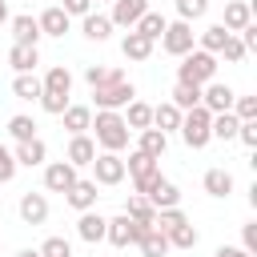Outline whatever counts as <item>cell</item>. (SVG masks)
Wrapping results in <instances>:
<instances>
[{
	"mask_svg": "<svg viewBox=\"0 0 257 257\" xmlns=\"http://www.w3.org/2000/svg\"><path fill=\"white\" fill-rule=\"evenodd\" d=\"M209 80H217V56H213V52H201V48L185 52L181 64H177V84H197V88H205Z\"/></svg>",
	"mask_w": 257,
	"mask_h": 257,
	"instance_id": "cell-1",
	"label": "cell"
},
{
	"mask_svg": "<svg viewBox=\"0 0 257 257\" xmlns=\"http://www.w3.org/2000/svg\"><path fill=\"white\" fill-rule=\"evenodd\" d=\"M88 128L96 133L100 153H120V149H128V124H124L120 112H96Z\"/></svg>",
	"mask_w": 257,
	"mask_h": 257,
	"instance_id": "cell-2",
	"label": "cell"
},
{
	"mask_svg": "<svg viewBox=\"0 0 257 257\" xmlns=\"http://www.w3.org/2000/svg\"><path fill=\"white\" fill-rule=\"evenodd\" d=\"M209 128H213V112H209V108L197 104V108L181 112V128H177V133H181V141H185L189 149H205V145L213 141Z\"/></svg>",
	"mask_w": 257,
	"mask_h": 257,
	"instance_id": "cell-3",
	"label": "cell"
},
{
	"mask_svg": "<svg viewBox=\"0 0 257 257\" xmlns=\"http://www.w3.org/2000/svg\"><path fill=\"white\" fill-rule=\"evenodd\" d=\"M92 100H96V112H120L124 104L137 100V88H133V80H116V84L92 88Z\"/></svg>",
	"mask_w": 257,
	"mask_h": 257,
	"instance_id": "cell-4",
	"label": "cell"
},
{
	"mask_svg": "<svg viewBox=\"0 0 257 257\" xmlns=\"http://www.w3.org/2000/svg\"><path fill=\"white\" fill-rule=\"evenodd\" d=\"M193 44H197L193 24H185V20H169V24H165V32H161V48H165L169 56H185V52H193Z\"/></svg>",
	"mask_w": 257,
	"mask_h": 257,
	"instance_id": "cell-5",
	"label": "cell"
},
{
	"mask_svg": "<svg viewBox=\"0 0 257 257\" xmlns=\"http://www.w3.org/2000/svg\"><path fill=\"white\" fill-rule=\"evenodd\" d=\"M88 169H92V181L104 185V189H112V185L124 181V157L120 153H96Z\"/></svg>",
	"mask_w": 257,
	"mask_h": 257,
	"instance_id": "cell-6",
	"label": "cell"
},
{
	"mask_svg": "<svg viewBox=\"0 0 257 257\" xmlns=\"http://www.w3.org/2000/svg\"><path fill=\"white\" fill-rule=\"evenodd\" d=\"M233 96H237V92H233L229 84L209 80V84L201 88V108H209L213 116H217V112H229V108H233Z\"/></svg>",
	"mask_w": 257,
	"mask_h": 257,
	"instance_id": "cell-7",
	"label": "cell"
},
{
	"mask_svg": "<svg viewBox=\"0 0 257 257\" xmlns=\"http://www.w3.org/2000/svg\"><path fill=\"white\" fill-rule=\"evenodd\" d=\"M149 12V0H112V28H137V20Z\"/></svg>",
	"mask_w": 257,
	"mask_h": 257,
	"instance_id": "cell-8",
	"label": "cell"
},
{
	"mask_svg": "<svg viewBox=\"0 0 257 257\" xmlns=\"http://www.w3.org/2000/svg\"><path fill=\"white\" fill-rule=\"evenodd\" d=\"M72 185H76V169H72L68 161L44 165V189H48V193H68Z\"/></svg>",
	"mask_w": 257,
	"mask_h": 257,
	"instance_id": "cell-9",
	"label": "cell"
},
{
	"mask_svg": "<svg viewBox=\"0 0 257 257\" xmlns=\"http://www.w3.org/2000/svg\"><path fill=\"white\" fill-rule=\"evenodd\" d=\"M96 189H100L96 181H84V177H76V185L64 193V201H68L76 213H88V209H96V197H100Z\"/></svg>",
	"mask_w": 257,
	"mask_h": 257,
	"instance_id": "cell-10",
	"label": "cell"
},
{
	"mask_svg": "<svg viewBox=\"0 0 257 257\" xmlns=\"http://www.w3.org/2000/svg\"><path fill=\"white\" fill-rule=\"evenodd\" d=\"M8 28H12V44H28V48L40 44V24H36V16L20 12V16L8 20Z\"/></svg>",
	"mask_w": 257,
	"mask_h": 257,
	"instance_id": "cell-11",
	"label": "cell"
},
{
	"mask_svg": "<svg viewBox=\"0 0 257 257\" xmlns=\"http://www.w3.org/2000/svg\"><path fill=\"white\" fill-rule=\"evenodd\" d=\"M12 157H16V165H24V169H40V165L48 161V145H44L40 137H32V141H20V145L12 149Z\"/></svg>",
	"mask_w": 257,
	"mask_h": 257,
	"instance_id": "cell-12",
	"label": "cell"
},
{
	"mask_svg": "<svg viewBox=\"0 0 257 257\" xmlns=\"http://www.w3.org/2000/svg\"><path fill=\"white\" fill-rule=\"evenodd\" d=\"M20 221H24V225H44V221H48V197L28 189V193L20 197Z\"/></svg>",
	"mask_w": 257,
	"mask_h": 257,
	"instance_id": "cell-13",
	"label": "cell"
},
{
	"mask_svg": "<svg viewBox=\"0 0 257 257\" xmlns=\"http://www.w3.org/2000/svg\"><path fill=\"white\" fill-rule=\"evenodd\" d=\"M92 157H96V141H92L88 133H80V137H72V141H68V153H64V161H68L72 169H84V165H92Z\"/></svg>",
	"mask_w": 257,
	"mask_h": 257,
	"instance_id": "cell-14",
	"label": "cell"
},
{
	"mask_svg": "<svg viewBox=\"0 0 257 257\" xmlns=\"http://www.w3.org/2000/svg\"><path fill=\"white\" fill-rule=\"evenodd\" d=\"M104 225H108V217H100L96 209H88V213L76 217V237L88 241V245H96V241H104Z\"/></svg>",
	"mask_w": 257,
	"mask_h": 257,
	"instance_id": "cell-15",
	"label": "cell"
},
{
	"mask_svg": "<svg viewBox=\"0 0 257 257\" xmlns=\"http://www.w3.org/2000/svg\"><path fill=\"white\" fill-rule=\"evenodd\" d=\"M233 36L245 28V24H253V0H229L225 4V20H221Z\"/></svg>",
	"mask_w": 257,
	"mask_h": 257,
	"instance_id": "cell-16",
	"label": "cell"
},
{
	"mask_svg": "<svg viewBox=\"0 0 257 257\" xmlns=\"http://www.w3.org/2000/svg\"><path fill=\"white\" fill-rule=\"evenodd\" d=\"M40 92H52V96H72V72L64 64H52L40 80Z\"/></svg>",
	"mask_w": 257,
	"mask_h": 257,
	"instance_id": "cell-17",
	"label": "cell"
},
{
	"mask_svg": "<svg viewBox=\"0 0 257 257\" xmlns=\"http://www.w3.org/2000/svg\"><path fill=\"white\" fill-rule=\"evenodd\" d=\"M36 24H40V36H64L72 20L64 16V8H60V4H52V8H44V12L36 16Z\"/></svg>",
	"mask_w": 257,
	"mask_h": 257,
	"instance_id": "cell-18",
	"label": "cell"
},
{
	"mask_svg": "<svg viewBox=\"0 0 257 257\" xmlns=\"http://www.w3.org/2000/svg\"><path fill=\"white\" fill-rule=\"evenodd\" d=\"M80 32H84L88 40L104 44V40L112 36V20H108V12H88V16H80Z\"/></svg>",
	"mask_w": 257,
	"mask_h": 257,
	"instance_id": "cell-19",
	"label": "cell"
},
{
	"mask_svg": "<svg viewBox=\"0 0 257 257\" xmlns=\"http://www.w3.org/2000/svg\"><path fill=\"white\" fill-rule=\"evenodd\" d=\"M60 120H64L68 137H80V133H88V124H92V108H88V104H68V108L60 112Z\"/></svg>",
	"mask_w": 257,
	"mask_h": 257,
	"instance_id": "cell-20",
	"label": "cell"
},
{
	"mask_svg": "<svg viewBox=\"0 0 257 257\" xmlns=\"http://www.w3.org/2000/svg\"><path fill=\"white\" fill-rule=\"evenodd\" d=\"M137 149H141L145 157L161 161V157H165V149H169V137H165L161 128H141V133H137Z\"/></svg>",
	"mask_w": 257,
	"mask_h": 257,
	"instance_id": "cell-21",
	"label": "cell"
},
{
	"mask_svg": "<svg viewBox=\"0 0 257 257\" xmlns=\"http://www.w3.org/2000/svg\"><path fill=\"white\" fill-rule=\"evenodd\" d=\"M104 241L108 245H116V249H128L133 245V221L120 213V217H108V225H104Z\"/></svg>",
	"mask_w": 257,
	"mask_h": 257,
	"instance_id": "cell-22",
	"label": "cell"
},
{
	"mask_svg": "<svg viewBox=\"0 0 257 257\" xmlns=\"http://www.w3.org/2000/svg\"><path fill=\"white\" fill-rule=\"evenodd\" d=\"M120 52H124V60H149V56H153V40L128 28L124 40H120Z\"/></svg>",
	"mask_w": 257,
	"mask_h": 257,
	"instance_id": "cell-23",
	"label": "cell"
},
{
	"mask_svg": "<svg viewBox=\"0 0 257 257\" xmlns=\"http://www.w3.org/2000/svg\"><path fill=\"white\" fill-rule=\"evenodd\" d=\"M8 64L16 68V76H20V72H36V64H40V48L12 44V48H8Z\"/></svg>",
	"mask_w": 257,
	"mask_h": 257,
	"instance_id": "cell-24",
	"label": "cell"
},
{
	"mask_svg": "<svg viewBox=\"0 0 257 257\" xmlns=\"http://www.w3.org/2000/svg\"><path fill=\"white\" fill-rule=\"evenodd\" d=\"M124 124H128V133H141V128H153V104H145V100H133V104H124Z\"/></svg>",
	"mask_w": 257,
	"mask_h": 257,
	"instance_id": "cell-25",
	"label": "cell"
},
{
	"mask_svg": "<svg viewBox=\"0 0 257 257\" xmlns=\"http://www.w3.org/2000/svg\"><path fill=\"white\" fill-rule=\"evenodd\" d=\"M153 128H161L165 137H169V133H177V128H181V108H177V104H169V100L153 104Z\"/></svg>",
	"mask_w": 257,
	"mask_h": 257,
	"instance_id": "cell-26",
	"label": "cell"
},
{
	"mask_svg": "<svg viewBox=\"0 0 257 257\" xmlns=\"http://www.w3.org/2000/svg\"><path fill=\"white\" fill-rule=\"evenodd\" d=\"M201 185H205V193H209V197H229L237 181H233V173H229V169H209V173L201 177Z\"/></svg>",
	"mask_w": 257,
	"mask_h": 257,
	"instance_id": "cell-27",
	"label": "cell"
},
{
	"mask_svg": "<svg viewBox=\"0 0 257 257\" xmlns=\"http://www.w3.org/2000/svg\"><path fill=\"white\" fill-rule=\"evenodd\" d=\"M145 201H149L157 213H161V209H177V205H181V189H177L173 181H161V185H157V189H153Z\"/></svg>",
	"mask_w": 257,
	"mask_h": 257,
	"instance_id": "cell-28",
	"label": "cell"
},
{
	"mask_svg": "<svg viewBox=\"0 0 257 257\" xmlns=\"http://www.w3.org/2000/svg\"><path fill=\"white\" fill-rule=\"evenodd\" d=\"M84 80H88V88H104V84H116V80H128V76H124V68L88 64V68H84Z\"/></svg>",
	"mask_w": 257,
	"mask_h": 257,
	"instance_id": "cell-29",
	"label": "cell"
},
{
	"mask_svg": "<svg viewBox=\"0 0 257 257\" xmlns=\"http://www.w3.org/2000/svg\"><path fill=\"white\" fill-rule=\"evenodd\" d=\"M233 32L217 20V24H209L205 32H201V52H213V56H221V48H225V40H229Z\"/></svg>",
	"mask_w": 257,
	"mask_h": 257,
	"instance_id": "cell-30",
	"label": "cell"
},
{
	"mask_svg": "<svg viewBox=\"0 0 257 257\" xmlns=\"http://www.w3.org/2000/svg\"><path fill=\"white\" fill-rule=\"evenodd\" d=\"M12 96L16 100H40V76L36 72H20L12 80Z\"/></svg>",
	"mask_w": 257,
	"mask_h": 257,
	"instance_id": "cell-31",
	"label": "cell"
},
{
	"mask_svg": "<svg viewBox=\"0 0 257 257\" xmlns=\"http://www.w3.org/2000/svg\"><path fill=\"white\" fill-rule=\"evenodd\" d=\"M169 104H177L181 112H189V108H197V104H201V88H197V84H173Z\"/></svg>",
	"mask_w": 257,
	"mask_h": 257,
	"instance_id": "cell-32",
	"label": "cell"
},
{
	"mask_svg": "<svg viewBox=\"0 0 257 257\" xmlns=\"http://www.w3.org/2000/svg\"><path fill=\"white\" fill-rule=\"evenodd\" d=\"M124 217H128V221H141V225H157V209H153L145 197H128V201H124Z\"/></svg>",
	"mask_w": 257,
	"mask_h": 257,
	"instance_id": "cell-33",
	"label": "cell"
},
{
	"mask_svg": "<svg viewBox=\"0 0 257 257\" xmlns=\"http://www.w3.org/2000/svg\"><path fill=\"white\" fill-rule=\"evenodd\" d=\"M165 24H169V20H165L161 12H153V8H149V12L137 20V28H133V32H141V36H149V40L157 44V40H161V32H165Z\"/></svg>",
	"mask_w": 257,
	"mask_h": 257,
	"instance_id": "cell-34",
	"label": "cell"
},
{
	"mask_svg": "<svg viewBox=\"0 0 257 257\" xmlns=\"http://www.w3.org/2000/svg\"><path fill=\"white\" fill-rule=\"evenodd\" d=\"M169 237V249H197V241H201V233L193 229V221H185V225H177L173 233H165Z\"/></svg>",
	"mask_w": 257,
	"mask_h": 257,
	"instance_id": "cell-35",
	"label": "cell"
},
{
	"mask_svg": "<svg viewBox=\"0 0 257 257\" xmlns=\"http://www.w3.org/2000/svg\"><path fill=\"white\" fill-rule=\"evenodd\" d=\"M137 245H141V253H145V257H169V237H165L161 229H149Z\"/></svg>",
	"mask_w": 257,
	"mask_h": 257,
	"instance_id": "cell-36",
	"label": "cell"
},
{
	"mask_svg": "<svg viewBox=\"0 0 257 257\" xmlns=\"http://www.w3.org/2000/svg\"><path fill=\"white\" fill-rule=\"evenodd\" d=\"M237 124H241V120H237L233 112H217L209 133H213V141H237Z\"/></svg>",
	"mask_w": 257,
	"mask_h": 257,
	"instance_id": "cell-37",
	"label": "cell"
},
{
	"mask_svg": "<svg viewBox=\"0 0 257 257\" xmlns=\"http://www.w3.org/2000/svg\"><path fill=\"white\" fill-rule=\"evenodd\" d=\"M153 169H161V161L145 157L141 149H133V153H128V161H124V177H145V173H153Z\"/></svg>",
	"mask_w": 257,
	"mask_h": 257,
	"instance_id": "cell-38",
	"label": "cell"
},
{
	"mask_svg": "<svg viewBox=\"0 0 257 257\" xmlns=\"http://www.w3.org/2000/svg\"><path fill=\"white\" fill-rule=\"evenodd\" d=\"M8 133H12V141L20 145V141H32L36 137V120L32 116H24V112H16L12 120H8Z\"/></svg>",
	"mask_w": 257,
	"mask_h": 257,
	"instance_id": "cell-39",
	"label": "cell"
},
{
	"mask_svg": "<svg viewBox=\"0 0 257 257\" xmlns=\"http://www.w3.org/2000/svg\"><path fill=\"white\" fill-rule=\"evenodd\" d=\"M205 12H209V0H177V20H185V24L201 20Z\"/></svg>",
	"mask_w": 257,
	"mask_h": 257,
	"instance_id": "cell-40",
	"label": "cell"
},
{
	"mask_svg": "<svg viewBox=\"0 0 257 257\" xmlns=\"http://www.w3.org/2000/svg\"><path fill=\"white\" fill-rule=\"evenodd\" d=\"M185 221H189V217H185V213H181V205H177V209H161L153 229H161V233H173V229H177V225H185Z\"/></svg>",
	"mask_w": 257,
	"mask_h": 257,
	"instance_id": "cell-41",
	"label": "cell"
},
{
	"mask_svg": "<svg viewBox=\"0 0 257 257\" xmlns=\"http://www.w3.org/2000/svg\"><path fill=\"white\" fill-rule=\"evenodd\" d=\"M40 257H72V241L68 237H44Z\"/></svg>",
	"mask_w": 257,
	"mask_h": 257,
	"instance_id": "cell-42",
	"label": "cell"
},
{
	"mask_svg": "<svg viewBox=\"0 0 257 257\" xmlns=\"http://www.w3.org/2000/svg\"><path fill=\"white\" fill-rule=\"evenodd\" d=\"M237 120H257V96H233V108H229Z\"/></svg>",
	"mask_w": 257,
	"mask_h": 257,
	"instance_id": "cell-43",
	"label": "cell"
},
{
	"mask_svg": "<svg viewBox=\"0 0 257 257\" xmlns=\"http://www.w3.org/2000/svg\"><path fill=\"white\" fill-rule=\"evenodd\" d=\"M16 169H20V165H16V157H12V149H8L4 141H0V185H8V181L16 177Z\"/></svg>",
	"mask_w": 257,
	"mask_h": 257,
	"instance_id": "cell-44",
	"label": "cell"
},
{
	"mask_svg": "<svg viewBox=\"0 0 257 257\" xmlns=\"http://www.w3.org/2000/svg\"><path fill=\"white\" fill-rule=\"evenodd\" d=\"M161 181H165V177H161V169H153V173H145V177H133V189H137V197H149Z\"/></svg>",
	"mask_w": 257,
	"mask_h": 257,
	"instance_id": "cell-45",
	"label": "cell"
},
{
	"mask_svg": "<svg viewBox=\"0 0 257 257\" xmlns=\"http://www.w3.org/2000/svg\"><path fill=\"white\" fill-rule=\"evenodd\" d=\"M221 56H225L229 64H241V60H245L249 52H245V44H241L237 36H229V40H225V48H221Z\"/></svg>",
	"mask_w": 257,
	"mask_h": 257,
	"instance_id": "cell-46",
	"label": "cell"
},
{
	"mask_svg": "<svg viewBox=\"0 0 257 257\" xmlns=\"http://www.w3.org/2000/svg\"><path fill=\"white\" fill-rule=\"evenodd\" d=\"M68 104H72L68 96H52V92H40V108H44V112H52V116H60Z\"/></svg>",
	"mask_w": 257,
	"mask_h": 257,
	"instance_id": "cell-47",
	"label": "cell"
},
{
	"mask_svg": "<svg viewBox=\"0 0 257 257\" xmlns=\"http://www.w3.org/2000/svg\"><path fill=\"white\" fill-rule=\"evenodd\" d=\"M237 141H241L245 149H257V120H241V124H237Z\"/></svg>",
	"mask_w": 257,
	"mask_h": 257,
	"instance_id": "cell-48",
	"label": "cell"
},
{
	"mask_svg": "<svg viewBox=\"0 0 257 257\" xmlns=\"http://www.w3.org/2000/svg\"><path fill=\"white\" fill-rule=\"evenodd\" d=\"M241 249H245V253H253V257H257V221H249V225H245V229H241Z\"/></svg>",
	"mask_w": 257,
	"mask_h": 257,
	"instance_id": "cell-49",
	"label": "cell"
},
{
	"mask_svg": "<svg viewBox=\"0 0 257 257\" xmlns=\"http://www.w3.org/2000/svg\"><path fill=\"white\" fill-rule=\"evenodd\" d=\"M60 8H64V16L72 20V16H88V12H92V0H64Z\"/></svg>",
	"mask_w": 257,
	"mask_h": 257,
	"instance_id": "cell-50",
	"label": "cell"
},
{
	"mask_svg": "<svg viewBox=\"0 0 257 257\" xmlns=\"http://www.w3.org/2000/svg\"><path fill=\"white\" fill-rule=\"evenodd\" d=\"M213 257H253V253H245L241 245H221V249H217Z\"/></svg>",
	"mask_w": 257,
	"mask_h": 257,
	"instance_id": "cell-51",
	"label": "cell"
},
{
	"mask_svg": "<svg viewBox=\"0 0 257 257\" xmlns=\"http://www.w3.org/2000/svg\"><path fill=\"white\" fill-rule=\"evenodd\" d=\"M8 20H12V16H8V0H0V28H4Z\"/></svg>",
	"mask_w": 257,
	"mask_h": 257,
	"instance_id": "cell-52",
	"label": "cell"
},
{
	"mask_svg": "<svg viewBox=\"0 0 257 257\" xmlns=\"http://www.w3.org/2000/svg\"><path fill=\"white\" fill-rule=\"evenodd\" d=\"M16 257H40V249H20Z\"/></svg>",
	"mask_w": 257,
	"mask_h": 257,
	"instance_id": "cell-53",
	"label": "cell"
},
{
	"mask_svg": "<svg viewBox=\"0 0 257 257\" xmlns=\"http://www.w3.org/2000/svg\"><path fill=\"white\" fill-rule=\"evenodd\" d=\"M96 4H112V0H96Z\"/></svg>",
	"mask_w": 257,
	"mask_h": 257,
	"instance_id": "cell-54",
	"label": "cell"
}]
</instances>
